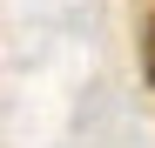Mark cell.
Instances as JSON below:
<instances>
[{
  "mask_svg": "<svg viewBox=\"0 0 155 148\" xmlns=\"http://www.w3.org/2000/svg\"><path fill=\"white\" fill-rule=\"evenodd\" d=\"M142 74L155 88V0H142Z\"/></svg>",
  "mask_w": 155,
  "mask_h": 148,
  "instance_id": "obj_1",
  "label": "cell"
}]
</instances>
